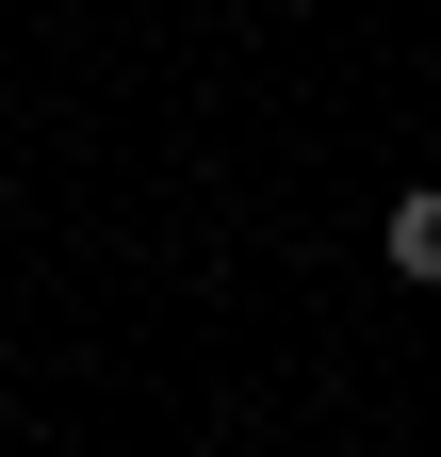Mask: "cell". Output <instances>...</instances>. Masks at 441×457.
<instances>
[{
	"instance_id": "cell-1",
	"label": "cell",
	"mask_w": 441,
	"mask_h": 457,
	"mask_svg": "<svg viewBox=\"0 0 441 457\" xmlns=\"http://www.w3.org/2000/svg\"><path fill=\"white\" fill-rule=\"evenodd\" d=\"M376 245H393V278H425V295H441V180H409V196H393V228H376Z\"/></svg>"
}]
</instances>
